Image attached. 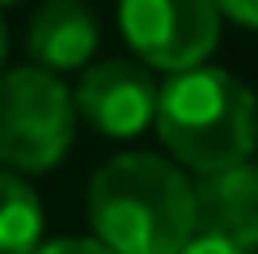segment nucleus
<instances>
[{
	"mask_svg": "<svg viewBox=\"0 0 258 254\" xmlns=\"http://www.w3.org/2000/svg\"><path fill=\"white\" fill-rule=\"evenodd\" d=\"M220 17H233L237 26H250L258 30V0H216Z\"/></svg>",
	"mask_w": 258,
	"mask_h": 254,
	"instance_id": "11",
	"label": "nucleus"
},
{
	"mask_svg": "<svg viewBox=\"0 0 258 254\" xmlns=\"http://www.w3.org/2000/svg\"><path fill=\"white\" fill-rule=\"evenodd\" d=\"M153 127L182 165L212 174L250 161L258 144V102L233 72L199 64L161 85Z\"/></svg>",
	"mask_w": 258,
	"mask_h": 254,
	"instance_id": "2",
	"label": "nucleus"
},
{
	"mask_svg": "<svg viewBox=\"0 0 258 254\" xmlns=\"http://www.w3.org/2000/svg\"><path fill=\"white\" fill-rule=\"evenodd\" d=\"M178 254H250V250H241L237 241H229V237H220V233H208V229H195L186 237V246H182Z\"/></svg>",
	"mask_w": 258,
	"mask_h": 254,
	"instance_id": "9",
	"label": "nucleus"
},
{
	"mask_svg": "<svg viewBox=\"0 0 258 254\" xmlns=\"http://www.w3.org/2000/svg\"><path fill=\"white\" fill-rule=\"evenodd\" d=\"M42 241V204L13 169H0V254H34Z\"/></svg>",
	"mask_w": 258,
	"mask_h": 254,
	"instance_id": "8",
	"label": "nucleus"
},
{
	"mask_svg": "<svg viewBox=\"0 0 258 254\" xmlns=\"http://www.w3.org/2000/svg\"><path fill=\"white\" fill-rule=\"evenodd\" d=\"M5 55H9V30H5V17H0V72H5Z\"/></svg>",
	"mask_w": 258,
	"mask_h": 254,
	"instance_id": "12",
	"label": "nucleus"
},
{
	"mask_svg": "<svg viewBox=\"0 0 258 254\" xmlns=\"http://www.w3.org/2000/svg\"><path fill=\"white\" fill-rule=\"evenodd\" d=\"M77 106L55 72L13 68L0 72V161L13 174H42L59 165L72 144Z\"/></svg>",
	"mask_w": 258,
	"mask_h": 254,
	"instance_id": "3",
	"label": "nucleus"
},
{
	"mask_svg": "<svg viewBox=\"0 0 258 254\" xmlns=\"http://www.w3.org/2000/svg\"><path fill=\"white\" fill-rule=\"evenodd\" d=\"M0 5H17V0H0Z\"/></svg>",
	"mask_w": 258,
	"mask_h": 254,
	"instance_id": "13",
	"label": "nucleus"
},
{
	"mask_svg": "<svg viewBox=\"0 0 258 254\" xmlns=\"http://www.w3.org/2000/svg\"><path fill=\"white\" fill-rule=\"evenodd\" d=\"M195 190V229L220 233L241 250H258V165L237 161L199 174Z\"/></svg>",
	"mask_w": 258,
	"mask_h": 254,
	"instance_id": "6",
	"label": "nucleus"
},
{
	"mask_svg": "<svg viewBox=\"0 0 258 254\" xmlns=\"http://www.w3.org/2000/svg\"><path fill=\"white\" fill-rule=\"evenodd\" d=\"M119 26L144 68L186 72L212 55L220 9L216 0H119Z\"/></svg>",
	"mask_w": 258,
	"mask_h": 254,
	"instance_id": "4",
	"label": "nucleus"
},
{
	"mask_svg": "<svg viewBox=\"0 0 258 254\" xmlns=\"http://www.w3.org/2000/svg\"><path fill=\"white\" fill-rule=\"evenodd\" d=\"M34 254H110L98 237H59V241H47L38 246Z\"/></svg>",
	"mask_w": 258,
	"mask_h": 254,
	"instance_id": "10",
	"label": "nucleus"
},
{
	"mask_svg": "<svg viewBox=\"0 0 258 254\" xmlns=\"http://www.w3.org/2000/svg\"><path fill=\"white\" fill-rule=\"evenodd\" d=\"M26 47L34 68H47L55 77L77 72L98 51V17L85 0H47L30 21Z\"/></svg>",
	"mask_w": 258,
	"mask_h": 254,
	"instance_id": "7",
	"label": "nucleus"
},
{
	"mask_svg": "<svg viewBox=\"0 0 258 254\" xmlns=\"http://www.w3.org/2000/svg\"><path fill=\"white\" fill-rule=\"evenodd\" d=\"M157 81L148 77L144 64L132 59H106L98 68H89L72 93V106L89 127H98L102 136L114 140H132L157 119Z\"/></svg>",
	"mask_w": 258,
	"mask_h": 254,
	"instance_id": "5",
	"label": "nucleus"
},
{
	"mask_svg": "<svg viewBox=\"0 0 258 254\" xmlns=\"http://www.w3.org/2000/svg\"><path fill=\"white\" fill-rule=\"evenodd\" d=\"M89 225L110 254H178L195 233V190L153 153H119L89 182Z\"/></svg>",
	"mask_w": 258,
	"mask_h": 254,
	"instance_id": "1",
	"label": "nucleus"
}]
</instances>
